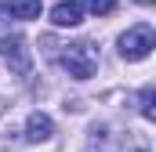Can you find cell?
Wrapping results in <instances>:
<instances>
[{
    "label": "cell",
    "mask_w": 156,
    "mask_h": 152,
    "mask_svg": "<svg viewBox=\"0 0 156 152\" xmlns=\"http://www.w3.org/2000/svg\"><path fill=\"white\" fill-rule=\"evenodd\" d=\"M62 65H66V73L73 76V80H91L94 69H98V47H91V43H69L66 51H62Z\"/></svg>",
    "instance_id": "cell-1"
},
{
    "label": "cell",
    "mask_w": 156,
    "mask_h": 152,
    "mask_svg": "<svg viewBox=\"0 0 156 152\" xmlns=\"http://www.w3.org/2000/svg\"><path fill=\"white\" fill-rule=\"evenodd\" d=\"M156 47V33L153 26H131L123 36H120V58H127V62H142V58H149Z\"/></svg>",
    "instance_id": "cell-2"
},
{
    "label": "cell",
    "mask_w": 156,
    "mask_h": 152,
    "mask_svg": "<svg viewBox=\"0 0 156 152\" xmlns=\"http://www.w3.org/2000/svg\"><path fill=\"white\" fill-rule=\"evenodd\" d=\"M0 54H4L7 69H11L15 76H29V69H33V58H29V47H26V40H22V36H4V43H0Z\"/></svg>",
    "instance_id": "cell-3"
},
{
    "label": "cell",
    "mask_w": 156,
    "mask_h": 152,
    "mask_svg": "<svg viewBox=\"0 0 156 152\" xmlns=\"http://www.w3.org/2000/svg\"><path fill=\"white\" fill-rule=\"evenodd\" d=\"M94 149L98 152H149L145 145V138H138V134H109V130H102L98 138H94Z\"/></svg>",
    "instance_id": "cell-4"
},
{
    "label": "cell",
    "mask_w": 156,
    "mask_h": 152,
    "mask_svg": "<svg viewBox=\"0 0 156 152\" xmlns=\"http://www.w3.org/2000/svg\"><path fill=\"white\" fill-rule=\"evenodd\" d=\"M51 22H55L58 29H73V26H80V22H83V4H76V0H62V4H55V7H51Z\"/></svg>",
    "instance_id": "cell-5"
},
{
    "label": "cell",
    "mask_w": 156,
    "mask_h": 152,
    "mask_svg": "<svg viewBox=\"0 0 156 152\" xmlns=\"http://www.w3.org/2000/svg\"><path fill=\"white\" fill-rule=\"evenodd\" d=\"M51 134H55L51 116H44V112L29 116V123H26V138H29V141H51Z\"/></svg>",
    "instance_id": "cell-6"
},
{
    "label": "cell",
    "mask_w": 156,
    "mask_h": 152,
    "mask_svg": "<svg viewBox=\"0 0 156 152\" xmlns=\"http://www.w3.org/2000/svg\"><path fill=\"white\" fill-rule=\"evenodd\" d=\"M4 11L11 18L29 22V18H40V0H4Z\"/></svg>",
    "instance_id": "cell-7"
},
{
    "label": "cell",
    "mask_w": 156,
    "mask_h": 152,
    "mask_svg": "<svg viewBox=\"0 0 156 152\" xmlns=\"http://www.w3.org/2000/svg\"><path fill=\"white\" fill-rule=\"evenodd\" d=\"M83 7L91 15H113L116 11V0H83Z\"/></svg>",
    "instance_id": "cell-8"
},
{
    "label": "cell",
    "mask_w": 156,
    "mask_h": 152,
    "mask_svg": "<svg viewBox=\"0 0 156 152\" xmlns=\"http://www.w3.org/2000/svg\"><path fill=\"white\" fill-rule=\"evenodd\" d=\"M153 98H156V91H153V87H145V91H142V116H145V119H156Z\"/></svg>",
    "instance_id": "cell-9"
},
{
    "label": "cell",
    "mask_w": 156,
    "mask_h": 152,
    "mask_svg": "<svg viewBox=\"0 0 156 152\" xmlns=\"http://www.w3.org/2000/svg\"><path fill=\"white\" fill-rule=\"evenodd\" d=\"M138 4H145V7H149V4H156V0H138Z\"/></svg>",
    "instance_id": "cell-10"
},
{
    "label": "cell",
    "mask_w": 156,
    "mask_h": 152,
    "mask_svg": "<svg viewBox=\"0 0 156 152\" xmlns=\"http://www.w3.org/2000/svg\"><path fill=\"white\" fill-rule=\"evenodd\" d=\"M0 18H4V4H0Z\"/></svg>",
    "instance_id": "cell-11"
}]
</instances>
